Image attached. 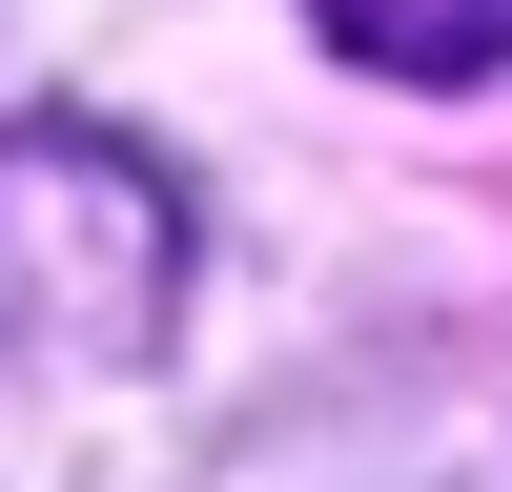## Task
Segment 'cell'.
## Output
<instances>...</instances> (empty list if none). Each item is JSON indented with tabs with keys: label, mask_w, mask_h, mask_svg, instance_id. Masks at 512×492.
<instances>
[{
	"label": "cell",
	"mask_w": 512,
	"mask_h": 492,
	"mask_svg": "<svg viewBox=\"0 0 512 492\" xmlns=\"http://www.w3.org/2000/svg\"><path fill=\"white\" fill-rule=\"evenodd\" d=\"M185 308V185L103 123H0V390H103Z\"/></svg>",
	"instance_id": "6da1fadb"
},
{
	"label": "cell",
	"mask_w": 512,
	"mask_h": 492,
	"mask_svg": "<svg viewBox=\"0 0 512 492\" xmlns=\"http://www.w3.org/2000/svg\"><path fill=\"white\" fill-rule=\"evenodd\" d=\"M369 82H492L512 62V0H308Z\"/></svg>",
	"instance_id": "7a4b0ae2"
}]
</instances>
